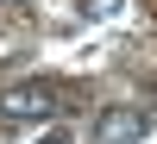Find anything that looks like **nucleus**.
<instances>
[{"label":"nucleus","mask_w":157,"mask_h":144,"mask_svg":"<svg viewBox=\"0 0 157 144\" xmlns=\"http://www.w3.org/2000/svg\"><path fill=\"white\" fill-rule=\"evenodd\" d=\"M57 113V88L50 82H13L0 88V119H50Z\"/></svg>","instance_id":"1"},{"label":"nucleus","mask_w":157,"mask_h":144,"mask_svg":"<svg viewBox=\"0 0 157 144\" xmlns=\"http://www.w3.org/2000/svg\"><path fill=\"white\" fill-rule=\"evenodd\" d=\"M94 144H145V113L138 107H101L94 113Z\"/></svg>","instance_id":"2"},{"label":"nucleus","mask_w":157,"mask_h":144,"mask_svg":"<svg viewBox=\"0 0 157 144\" xmlns=\"http://www.w3.org/2000/svg\"><path fill=\"white\" fill-rule=\"evenodd\" d=\"M75 6H82V13H88V19H113V13H120V6H126V0H75Z\"/></svg>","instance_id":"3"},{"label":"nucleus","mask_w":157,"mask_h":144,"mask_svg":"<svg viewBox=\"0 0 157 144\" xmlns=\"http://www.w3.org/2000/svg\"><path fill=\"white\" fill-rule=\"evenodd\" d=\"M32 144H69V132H44V138H32Z\"/></svg>","instance_id":"4"},{"label":"nucleus","mask_w":157,"mask_h":144,"mask_svg":"<svg viewBox=\"0 0 157 144\" xmlns=\"http://www.w3.org/2000/svg\"><path fill=\"white\" fill-rule=\"evenodd\" d=\"M0 6H19V0H0Z\"/></svg>","instance_id":"5"}]
</instances>
